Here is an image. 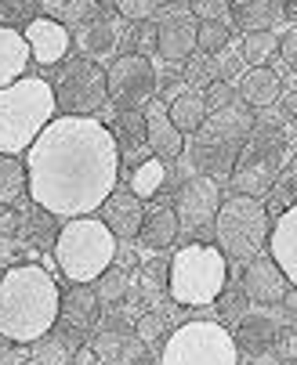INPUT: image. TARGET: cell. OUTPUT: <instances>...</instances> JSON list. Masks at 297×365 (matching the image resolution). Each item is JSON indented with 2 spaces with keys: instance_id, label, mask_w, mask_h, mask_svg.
<instances>
[{
  "instance_id": "cell-1",
  "label": "cell",
  "mask_w": 297,
  "mask_h": 365,
  "mask_svg": "<svg viewBox=\"0 0 297 365\" xmlns=\"http://www.w3.org/2000/svg\"><path fill=\"white\" fill-rule=\"evenodd\" d=\"M29 195L55 217H91L102 210L120 178L113 130L91 116H55L26 148Z\"/></svg>"
},
{
  "instance_id": "cell-2",
  "label": "cell",
  "mask_w": 297,
  "mask_h": 365,
  "mask_svg": "<svg viewBox=\"0 0 297 365\" xmlns=\"http://www.w3.org/2000/svg\"><path fill=\"white\" fill-rule=\"evenodd\" d=\"M59 286L40 264H19L0 275V336L36 344L59 322Z\"/></svg>"
},
{
  "instance_id": "cell-3",
  "label": "cell",
  "mask_w": 297,
  "mask_h": 365,
  "mask_svg": "<svg viewBox=\"0 0 297 365\" xmlns=\"http://www.w3.org/2000/svg\"><path fill=\"white\" fill-rule=\"evenodd\" d=\"M55 113V91L40 76H22L11 87H0V155L15 160L26 152Z\"/></svg>"
},
{
  "instance_id": "cell-4",
  "label": "cell",
  "mask_w": 297,
  "mask_h": 365,
  "mask_svg": "<svg viewBox=\"0 0 297 365\" xmlns=\"http://www.w3.org/2000/svg\"><path fill=\"white\" fill-rule=\"evenodd\" d=\"M254 113H246L239 101H232L228 109L221 113H211L203 120V127L196 130V141H192V163L196 170H203V178L218 181V178H228L239 152L246 145V138L254 134Z\"/></svg>"
},
{
  "instance_id": "cell-5",
  "label": "cell",
  "mask_w": 297,
  "mask_h": 365,
  "mask_svg": "<svg viewBox=\"0 0 297 365\" xmlns=\"http://www.w3.org/2000/svg\"><path fill=\"white\" fill-rule=\"evenodd\" d=\"M55 257H59V268H62V275L69 282L91 286V282H98L113 268L116 239L98 217H76V221H69L59 232Z\"/></svg>"
},
{
  "instance_id": "cell-6",
  "label": "cell",
  "mask_w": 297,
  "mask_h": 365,
  "mask_svg": "<svg viewBox=\"0 0 297 365\" xmlns=\"http://www.w3.org/2000/svg\"><path fill=\"white\" fill-rule=\"evenodd\" d=\"M225 279H228V260L221 257V250L211 242H188L171 257L163 286L171 300L185 307H200V304H214Z\"/></svg>"
},
{
  "instance_id": "cell-7",
  "label": "cell",
  "mask_w": 297,
  "mask_h": 365,
  "mask_svg": "<svg viewBox=\"0 0 297 365\" xmlns=\"http://www.w3.org/2000/svg\"><path fill=\"white\" fill-rule=\"evenodd\" d=\"M268 228H272V217H268V206L261 199H251V195H228L218 214H214V246L221 250V257L228 260H254L261 257L265 250V239H268Z\"/></svg>"
},
{
  "instance_id": "cell-8",
  "label": "cell",
  "mask_w": 297,
  "mask_h": 365,
  "mask_svg": "<svg viewBox=\"0 0 297 365\" xmlns=\"http://www.w3.org/2000/svg\"><path fill=\"white\" fill-rule=\"evenodd\" d=\"M160 365H239V347L221 322H185L167 336Z\"/></svg>"
},
{
  "instance_id": "cell-9",
  "label": "cell",
  "mask_w": 297,
  "mask_h": 365,
  "mask_svg": "<svg viewBox=\"0 0 297 365\" xmlns=\"http://www.w3.org/2000/svg\"><path fill=\"white\" fill-rule=\"evenodd\" d=\"M283 160H286V138L272 127H254V134L246 138L239 160L232 167V185H236V195H251V199H261L279 170H283Z\"/></svg>"
},
{
  "instance_id": "cell-10",
  "label": "cell",
  "mask_w": 297,
  "mask_h": 365,
  "mask_svg": "<svg viewBox=\"0 0 297 365\" xmlns=\"http://www.w3.org/2000/svg\"><path fill=\"white\" fill-rule=\"evenodd\" d=\"M51 91H55V109L66 113V116H80V120H91L109 101L106 69L87 62V58H73L59 73V80H55Z\"/></svg>"
},
{
  "instance_id": "cell-11",
  "label": "cell",
  "mask_w": 297,
  "mask_h": 365,
  "mask_svg": "<svg viewBox=\"0 0 297 365\" xmlns=\"http://www.w3.org/2000/svg\"><path fill=\"white\" fill-rule=\"evenodd\" d=\"M156 87H160L156 66L138 55H120L106 73V91L120 109H145L156 98Z\"/></svg>"
},
{
  "instance_id": "cell-12",
  "label": "cell",
  "mask_w": 297,
  "mask_h": 365,
  "mask_svg": "<svg viewBox=\"0 0 297 365\" xmlns=\"http://www.w3.org/2000/svg\"><path fill=\"white\" fill-rule=\"evenodd\" d=\"M221 206V188L218 181L196 174L188 178L181 188H178V206H174V217H178V228L185 232H196V228H207L214 225V214Z\"/></svg>"
},
{
  "instance_id": "cell-13",
  "label": "cell",
  "mask_w": 297,
  "mask_h": 365,
  "mask_svg": "<svg viewBox=\"0 0 297 365\" xmlns=\"http://www.w3.org/2000/svg\"><path fill=\"white\" fill-rule=\"evenodd\" d=\"M156 26V55L171 66H181L196 55V22L188 19L185 4H171Z\"/></svg>"
},
{
  "instance_id": "cell-14",
  "label": "cell",
  "mask_w": 297,
  "mask_h": 365,
  "mask_svg": "<svg viewBox=\"0 0 297 365\" xmlns=\"http://www.w3.org/2000/svg\"><path fill=\"white\" fill-rule=\"evenodd\" d=\"M22 40H26V51H29V62H36V66H55V62H62V58L69 55V43H73V36H69L66 26L44 19V15L26 26Z\"/></svg>"
},
{
  "instance_id": "cell-15",
  "label": "cell",
  "mask_w": 297,
  "mask_h": 365,
  "mask_svg": "<svg viewBox=\"0 0 297 365\" xmlns=\"http://www.w3.org/2000/svg\"><path fill=\"white\" fill-rule=\"evenodd\" d=\"M265 246H268V260L283 272L286 286H293L297 282V210L293 206H286V210L272 221Z\"/></svg>"
},
{
  "instance_id": "cell-16",
  "label": "cell",
  "mask_w": 297,
  "mask_h": 365,
  "mask_svg": "<svg viewBox=\"0 0 297 365\" xmlns=\"http://www.w3.org/2000/svg\"><path fill=\"white\" fill-rule=\"evenodd\" d=\"M76 43H80L84 55H87V62H94V66H98V58H109L113 51H116V43H120L116 8H113V4H98V15L80 26Z\"/></svg>"
},
{
  "instance_id": "cell-17",
  "label": "cell",
  "mask_w": 297,
  "mask_h": 365,
  "mask_svg": "<svg viewBox=\"0 0 297 365\" xmlns=\"http://www.w3.org/2000/svg\"><path fill=\"white\" fill-rule=\"evenodd\" d=\"M243 297L246 300H254V304H279L290 286L283 279V272L272 264L268 257H254V260H246V268H243Z\"/></svg>"
},
{
  "instance_id": "cell-18",
  "label": "cell",
  "mask_w": 297,
  "mask_h": 365,
  "mask_svg": "<svg viewBox=\"0 0 297 365\" xmlns=\"http://www.w3.org/2000/svg\"><path fill=\"white\" fill-rule=\"evenodd\" d=\"M141 113H145V145L156 152V160H174V155H181L185 138L174 130V123H171V116H167V106H163V101L153 98Z\"/></svg>"
},
{
  "instance_id": "cell-19",
  "label": "cell",
  "mask_w": 297,
  "mask_h": 365,
  "mask_svg": "<svg viewBox=\"0 0 297 365\" xmlns=\"http://www.w3.org/2000/svg\"><path fill=\"white\" fill-rule=\"evenodd\" d=\"M102 210H106L102 225L113 232V239H134V235L141 232L145 206H141V199H134L131 192H124V188H113V195L102 202Z\"/></svg>"
},
{
  "instance_id": "cell-20",
  "label": "cell",
  "mask_w": 297,
  "mask_h": 365,
  "mask_svg": "<svg viewBox=\"0 0 297 365\" xmlns=\"http://www.w3.org/2000/svg\"><path fill=\"white\" fill-rule=\"evenodd\" d=\"M232 87H236V98L243 109H268L279 101V91H283L279 76L268 66L265 69H243Z\"/></svg>"
},
{
  "instance_id": "cell-21",
  "label": "cell",
  "mask_w": 297,
  "mask_h": 365,
  "mask_svg": "<svg viewBox=\"0 0 297 365\" xmlns=\"http://www.w3.org/2000/svg\"><path fill=\"white\" fill-rule=\"evenodd\" d=\"M236 347L251 351V354H265L279 344V322L272 315H265V311H254V315H243L236 322V333H232Z\"/></svg>"
},
{
  "instance_id": "cell-22",
  "label": "cell",
  "mask_w": 297,
  "mask_h": 365,
  "mask_svg": "<svg viewBox=\"0 0 297 365\" xmlns=\"http://www.w3.org/2000/svg\"><path fill=\"white\" fill-rule=\"evenodd\" d=\"M59 322L69 333H84L98 322V297L91 286H73L62 300H59Z\"/></svg>"
},
{
  "instance_id": "cell-23",
  "label": "cell",
  "mask_w": 297,
  "mask_h": 365,
  "mask_svg": "<svg viewBox=\"0 0 297 365\" xmlns=\"http://www.w3.org/2000/svg\"><path fill=\"white\" fill-rule=\"evenodd\" d=\"M232 22L246 33H272V26L283 15V4H272V0H239V4H228Z\"/></svg>"
},
{
  "instance_id": "cell-24",
  "label": "cell",
  "mask_w": 297,
  "mask_h": 365,
  "mask_svg": "<svg viewBox=\"0 0 297 365\" xmlns=\"http://www.w3.org/2000/svg\"><path fill=\"white\" fill-rule=\"evenodd\" d=\"M167 116H171V123H174V130H178L181 138H185V134H196V130L203 127V120H207L203 94L192 91V87H185L178 98L167 101Z\"/></svg>"
},
{
  "instance_id": "cell-25",
  "label": "cell",
  "mask_w": 297,
  "mask_h": 365,
  "mask_svg": "<svg viewBox=\"0 0 297 365\" xmlns=\"http://www.w3.org/2000/svg\"><path fill=\"white\" fill-rule=\"evenodd\" d=\"M26 66H29V51L22 33L0 26V87H11L15 80H22Z\"/></svg>"
},
{
  "instance_id": "cell-26",
  "label": "cell",
  "mask_w": 297,
  "mask_h": 365,
  "mask_svg": "<svg viewBox=\"0 0 297 365\" xmlns=\"http://www.w3.org/2000/svg\"><path fill=\"white\" fill-rule=\"evenodd\" d=\"M138 235H141L145 246H153V250L171 246V242L181 235L174 210H171V206H156V210H145V217H141V232H138Z\"/></svg>"
},
{
  "instance_id": "cell-27",
  "label": "cell",
  "mask_w": 297,
  "mask_h": 365,
  "mask_svg": "<svg viewBox=\"0 0 297 365\" xmlns=\"http://www.w3.org/2000/svg\"><path fill=\"white\" fill-rule=\"evenodd\" d=\"M113 138H116V152H138L145 145V113L141 109H120L116 113V127H109Z\"/></svg>"
},
{
  "instance_id": "cell-28",
  "label": "cell",
  "mask_w": 297,
  "mask_h": 365,
  "mask_svg": "<svg viewBox=\"0 0 297 365\" xmlns=\"http://www.w3.org/2000/svg\"><path fill=\"white\" fill-rule=\"evenodd\" d=\"M44 19H51L59 26H84L98 15V4L94 0H47V4H40Z\"/></svg>"
},
{
  "instance_id": "cell-29",
  "label": "cell",
  "mask_w": 297,
  "mask_h": 365,
  "mask_svg": "<svg viewBox=\"0 0 297 365\" xmlns=\"http://www.w3.org/2000/svg\"><path fill=\"white\" fill-rule=\"evenodd\" d=\"M163 181H167L163 160H141V163H134V174H131V188L127 192L134 199H148V195H156L163 188Z\"/></svg>"
},
{
  "instance_id": "cell-30",
  "label": "cell",
  "mask_w": 297,
  "mask_h": 365,
  "mask_svg": "<svg viewBox=\"0 0 297 365\" xmlns=\"http://www.w3.org/2000/svg\"><path fill=\"white\" fill-rule=\"evenodd\" d=\"M279 51V36L276 33H246L239 43V58L251 66V69H265L268 58H276Z\"/></svg>"
},
{
  "instance_id": "cell-31",
  "label": "cell",
  "mask_w": 297,
  "mask_h": 365,
  "mask_svg": "<svg viewBox=\"0 0 297 365\" xmlns=\"http://www.w3.org/2000/svg\"><path fill=\"white\" fill-rule=\"evenodd\" d=\"M228 36H232L228 19L196 22V51H200V55H218V51H225L228 47Z\"/></svg>"
},
{
  "instance_id": "cell-32",
  "label": "cell",
  "mask_w": 297,
  "mask_h": 365,
  "mask_svg": "<svg viewBox=\"0 0 297 365\" xmlns=\"http://www.w3.org/2000/svg\"><path fill=\"white\" fill-rule=\"evenodd\" d=\"M22 188H26V167L11 155H0V202L19 199Z\"/></svg>"
},
{
  "instance_id": "cell-33",
  "label": "cell",
  "mask_w": 297,
  "mask_h": 365,
  "mask_svg": "<svg viewBox=\"0 0 297 365\" xmlns=\"http://www.w3.org/2000/svg\"><path fill=\"white\" fill-rule=\"evenodd\" d=\"M69 347H66V340L62 336H40L36 340V347H33V361L29 365H69Z\"/></svg>"
},
{
  "instance_id": "cell-34",
  "label": "cell",
  "mask_w": 297,
  "mask_h": 365,
  "mask_svg": "<svg viewBox=\"0 0 297 365\" xmlns=\"http://www.w3.org/2000/svg\"><path fill=\"white\" fill-rule=\"evenodd\" d=\"M33 19H40V4H33V0H0V26L4 29L29 26Z\"/></svg>"
},
{
  "instance_id": "cell-35",
  "label": "cell",
  "mask_w": 297,
  "mask_h": 365,
  "mask_svg": "<svg viewBox=\"0 0 297 365\" xmlns=\"http://www.w3.org/2000/svg\"><path fill=\"white\" fill-rule=\"evenodd\" d=\"M214 304H218V315L225 319V322H239L243 315H246V304H251V300H246L243 297V289L239 286H221V293L214 297Z\"/></svg>"
},
{
  "instance_id": "cell-36",
  "label": "cell",
  "mask_w": 297,
  "mask_h": 365,
  "mask_svg": "<svg viewBox=\"0 0 297 365\" xmlns=\"http://www.w3.org/2000/svg\"><path fill=\"white\" fill-rule=\"evenodd\" d=\"M124 293H127V272L124 268H109L98 279V289H94L98 304H116V300H124Z\"/></svg>"
},
{
  "instance_id": "cell-37",
  "label": "cell",
  "mask_w": 297,
  "mask_h": 365,
  "mask_svg": "<svg viewBox=\"0 0 297 365\" xmlns=\"http://www.w3.org/2000/svg\"><path fill=\"white\" fill-rule=\"evenodd\" d=\"M127 336H131V333H127L124 326H116V329H113V326L102 329V333H98V340H94V347H91L94 358H98V361H102V358H113V361H116V358H120V347L127 344Z\"/></svg>"
},
{
  "instance_id": "cell-38",
  "label": "cell",
  "mask_w": 297,
  "mask_h": 365,
  "mask_svg": "<svg viewBox=\"0 0 297 365\" xmlns=\"http://www.w3.org/2000/svg\"><path fill=\"white\" fill-rule=\"evenodd\" d=\"M188 8V19L192 22H218V19H228V0H192Z\"/></svg>"
},
{
  "instance_id": "cell-39",
  "label": "cell",
  "mask_w": 297,
  "mask_h": 365,
  "mask_svg": "<svg viewBox=\"0 0 297 365\" xmlns=\"http://www.w3.org/2000/svg\"><path fill=\"white\" fill-rule=\"evenodd\" d=\"M116 8V15H124V19H131V22H148L156 11H160V4L156 0H120V4H113Z\"/></svg>"
},
{
  "instance_id": "cell-40",
  "label": "cell",
  "mask_w": 297,
  "mask_h": 365,
  "mask_svg": "<svg viewBox=\"0 0 297 365\" xmlns=\"http://www.w3.org/2000/svg\"><path fill=\"white\" fill-rule=\"evenodd\" d=\"M232 101H236V87H232V83H221V80H214V83L207 87V94H203L207 116H211V113H221V109H228Z\"/></svg>"
},
{
  "instance_id": "cell-41",
  "label": "cell",
  "mask_w": 297,
  "mask_h": 365,
  "mask_svg": "<svg viewBox=\"0 0 297 365\" xmlns=\"http://www.w3.org/2000/svg\"><path fill=\"white\" fill-rule=\"evenodd\" d=\"M239 66H243V58L236 55L232 47H225V51H218V55H214V76H218L221 83L239 80Z\"/></svg>"
},
{
  "instance_id": "cell-42",
  "label": "cell",
  "mask_w": 297,
  "mask_h": 365,
  "mask_svg": "<svg viewBox=\"0 0 297 365\" xmlns=\"http://www.w3.org/2000/svg\"><path fill=\"white\" fill-rule=\"evenodd\" d=\"M131 55L138 58H148V55H156V26L153 22H141L138 33H134V51Z\"/></svg>"
},
{
  "instance_id": "cell-43",
  "label": "cell",
  "mask_w": 297,
  "mask_h": 365,
  "mask_svg": "<svg viewBox=\"0 0 297 365\" xmlns=\"http://www.w3.org/2000/svg\"><path fill=\"white\" fill-rule=\"evenodd\" d=\"M116 365H148V347H145V340H138V336H127V344L120 347V358H116Z\"/></svg>"
},
{
  "instance_id": "cell-44",
  "label": "cell",
  "mask_w": 297,
  "mask_h": 365,
  "mask_svg": "<svg viewBox=\"0 0 297 365\" xmlns=\"http://www.w3.org/2000/svg\"><path fill=\"white\" fill-rule=\"evenodd\" d=\"M276 55L286 62V69H293V62H297V29H293V26H286V36H283V43H279Z\"/></svg>"
},
{
  "instance_id": "cell-45",
  "label": "cell",
  "mask_w": 297,
  "mask_h": 365,
  "mask_svg": "<svg viewBox=\"0 0 297 365\" xmlns=\"http://www.w3.org/2000/svg\"><path fill=\"white\" fill-rule=\"evenodd\" d=\"M69 365H98V358H94L91 347H76V351L69 354Z\"/></svg>"
},
{
  "instance_id": "cell-46",
  "label": "cell",
  "mask_w": 297,
  "mask_h": 365,
  "mask_svg": "<svg viewBox=\"0 0 297 365\" xmlns=\"http://www.w3.org/2000/svg\"><path fill=\"white\" fill-rule=\"evenodd\" d=\"M26 354L22 351H11V347H0V365H22Z\"/></svg>"
},
{
  "instance_id": "cell-47",
  "label": "cell",
  "mask_w": 297,
  "mask_h": 365,
  "mask_svg": "<svg viewBox=\"0 0 297 365\" xmlns=\"http://www.w3.org/2000/svg\"><path fill=\"white\" fill-rule=\"evenodd\" d=\"M138 333H141L138 340H145V336H156V333H160V319H156V315H153V319H145V326H138Z\"/></svg>"
},
{
  "instance_id": "cell-48",
  "label": "cell",
  "mask_w": 297,
  "mask_h": 365,
  "mask_svg": "<svg viewBox=\"0 0 297 365\" xmlns=\"http://www.w3.org/2000/svg\"><path fill=\"white\" fill-rule=\"evenodd\" d=\"M251 365H283V361H279V354L265 351V354H254V361H251Z\"/></svg>"
},
{
  "instance_id": "cell-49",
  "label": "cell",
  "mask_w": 297,
  "mask_h": 365,
  "mask_svg": "<svg viewBox=\"0 0 297 365\" xmlns=\"http://www.w3.org/2000/svg\"><path fill=\"white\" fill-rule=\"evenodd\" d=\"M22 365H29V361H22Z\"/></svg>"
}]
</instances>
